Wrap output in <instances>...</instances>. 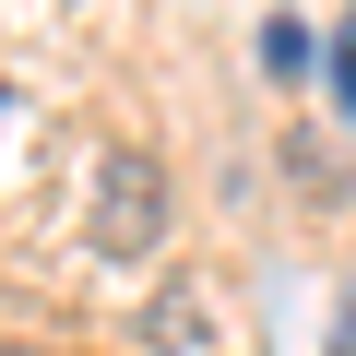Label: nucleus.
Masks as SVG:
<instances>
[{
    "label": "nucleus",
    "mask_w": 356,
    "mask_h": 356,
    "mask_svg": "<svg viewBox=\"0 0 356 356\" xmlns=\"http://www.w3.org/2000/svg\"><path fill=\"white\" fill-rule=\"evenodd\" d=\"M261 72L297 83V72H309V24H261Z\"/></svg>",
    "instance_id": "7ed1b4c3"
},
{
    "label": "nucleus",
    "mask_w": 356,
    "mask_h": 356,
    "mask_svg": "<svg viewBox=\"0 0 356 356\" xmlns=\"http://www.w3.org/2000/svg\"><path fill=\"white\" fill-rule=\"evenodd\" d=\"M143 344H154V356H202V297H191V285H166V297L143 309Z\"/></svg>",
    "instance_id": "f03ea898"
},
{
    "label": "nucleus",
    "mask_w": 356,
    "mask_h": 356,
    "mask_svg": "<svg viewBox=\"0 0 356 356\" xmlns=\"http://www.w3.org/2000/svg\"><path fill=\"white\" fill-rule=\"evenodd\" d=\"M83 238H95L107 261H154V250H166V166H154V154H131V143H119V154L95 166Z\"/></svg>",
    "instance_id": "f257e3e1"
},
{
    "label": "nucleus",
    "mask_w": 356,
    "mask_h": 356,
    "mask_svg": "<svg viewBox=\"0 0 356 356\" xmlns=\"http://www.w3.org/2000/svg\"><path fill=\"white\" fill-rule=\"evenodd\" d=\"M332 356H356V309H344V332H332Z\"/></svg>",
    "instance_id": "20e7f679"
}]
</instances>
